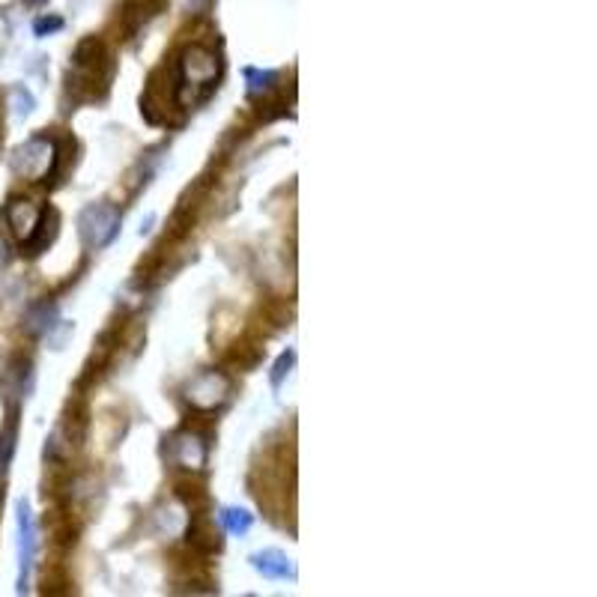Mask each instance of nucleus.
<instances>
[{
    "mask_svg": "<svg viewBox=\"0 0 597 597\" xmlns=\"http://www.w3.org/2000/svg\"><path fill=\"white\" fill-rule=\"evenodd\" d=\"M275 81H278V75H275L272 69H254V66L245 69L248 96H263V93H269V90L275 87Z\"/></svg>",
    "mask_w": 597,
    "mask_h": 597,
    "instance_id": "9b49d317",
    "label": "nucleus"
},
{
    "mask_svg": "<svg viewBox=\"0 0 597 597\" xmlns=\"http://www.w3.org/2000/svg\"><path fill=\"white\" fill-rule=\"evenodd\" d=\"M9 168L15 177H21L27 183H42L57 168V144L45 135H33L12 150Z\"/></svg>",
    "mask_w": 597,
    "mask_h": 597,
    "instance_id": "f03ea898",
    "label": "nucleus"
},
{
    "mask_svg": "<svg viewBox=\"0 0 597 597\" xmlns=\"http://www.w3.org/2000/svg\"><path fill=\"white\" fill-rule=\"evenodd\" d=\"M3 218H6V224H9V230L15 233V239H21V245H24V242H30V236L36 233V227H39V221H42V209H39L33 200L15 198L6 203Z\"/></svg>",
    "mask_w": 597,
    "mask_h": 597,
    "instance_id": "423d86ee",
    "label": "nucleus"
},
{
    "mask_svg": "<svg viewBox=\"0 0 597 597\" xmlns=\"http://www.w3.org/2000/svg\"><path fill=\"white\" fill-rule=\"evenodd\" d=\"M60 27V18H42V21H36V36H45L48 30H57Z\"/></svg>",
    "mask_w": 597,
    "mask_h": 597,
    "instance_id": "4468645a",
    "label": "nucleus"
},
{
    "mask_svg": "<svg viewBox=\"0 0 597 597\" xmlns=\"http://www.w3.org/2000/svg\"><path fill=\"white\" fill-rule=\"evenodd\" d=\"M218 517H221L224 532H230V535H236V538L248 535V532H251V523H254V517H251L245 508H224Z\"/></svg>",
    "mask_w": 597,
    "mask_h": 597,
    "instance_id": "9d476101",
    "label": "nucleus"
},
{
    "mask_svg": "<svg viewBox=\"0 0 597 597\" xmlns=\"http://www.w3.org/2000/svg\"><path fill=\"white\" fill-rule=\"evenodd\" d=\"M6 260H9V248H6V242L0 239V266H6Z\"/></svg>",
    "mask_w": 597,
    "mask_h": 597,
    "instance_id": "2eb2a0df",
    "label": "nucleus"
},
{
    "mask_svg": "<svg viewBox=\"0 0 597 597\" xmlns=\"http://www.w3.org/2000/svg\"><path fill=\"white\" fill-rule=\"evenodd\" d=\"M293 362H296V353H293V350H287V353L275 362V368H272V389H281V383H284V377L290 374Z\"/></svg>",
    "mask_w": 597,
    "mask_h": 597,
    "instance_id": "f8f14e48",
    "label": "nucleus"
},
{
    "mask_svg": "<svg viewBox=\"0 0 597 597\" xmlns=\"http://www.w3.org/2000/svg\"><path fill=\"white\" fill-rule=\"evenodd\" d=\"M30 3H39V0H30Z\"/></svg>",
    "mask_w": 597,
    "mask_h": 597,
    "instance_id": "dca6fc26",
    "label": "nucleus"
},
{
    "mask_svg": "<svg viewBox=\"0 0 597 597\" xmlns=\"http://www.w3.org/2000/svg\"><path fill=\"white\" fill-rule=\"evenodd\" d=\"M221 78V60L206 45H189L177 60V102L192 108L203 102Z\"/></svg>",
    "mask_w": 597,
    "mask_h": 597,
    "instance_id": "f257e3e1",
    "label": "nucleus"
},
{
    "mask_svg": "<svg viewBox=\"0 0 597 597\" xmlns=\"http://www.w3.org/2000/svg\"><path fill=\"white\" fill-rule=\"evenodd\" d=\"M36 547H39V538H36L33 511H30L27 502H18V592L21 595L30 586V571H33V562H36Z\"/></svg>",
    "mask_w": 597,
    "mask_h": 597,
    "instance_id": "20e7f679",
    "label": "nucleus"
},
{
    "mask_svg": "<svg viewBox=\"0 0 597 597\" xmlns=\"http://www.w3.org/2000/svg\"><path fill=\"white\" fill-rule=\"evenodd\" d=\"M251 565L269 580H296V565L281 550H263L251 556Z\"/></svg>",
    "mask_w": 597,
    "mask_h": 597,
    "instance_id": "6e6552de",
    "label": "nucleus"
},
{
    "mask_svg": "<svg viewBox=\"0 0 597 597\" xmlns=\"http://www.w3.org/2000/svg\"><path fill=\"white\" fill-rule=\"evenodd\" d=\"M78 230L87 248H108L120 233V209L114 203H90L78 218Z\"/></svg>",
    "mask_w": 597,
    "mask_h": 597,
    "instance_id": "7ed1b4c3",
    "label": "nucleus"
},
{
    "mask_svg": "<svg viewBox=\"0 0 597 597\" xmlns=\"http://www.w3.org/2000/svg\"><path fill=\"white\" fill-rule=\"evenodd\" d=\"M12 451H15V427L0 433V472H6V466L12 460Z\"/></svg>",
    "mask_w": 597,
    "mask_h": 597,
    "instance_id": "ddd939ff",
    "label": "nucleus"
},
{
    "mask_svg": "<svg viewBox=\"0 0 597 597\" xmlns=\"http://www.w3.org/2000/svg\"><path fill=\"white\" fill-rule=\"evenodd\" d=\"M54 236H57V212H54V209H42V221H39L36 233L30 236V242H24L27 254L45 251V248L54 242Z\"/></svg>",
    "mask_w": 597,
    "mask_h": 597,
    "instance_id": "1a4fd4ad",
    "label": "nucleus"
},
{
    "mask_svg": "<svg viewBox=\"0 0 597 597\" xmlns=\"http://www.w3.org/2000/svg\"><path fill=\"white\" fill-rule=\"evenodd\" d=\"M174 460H177V466L198 472L200 466L206 463V442H203V436L192 433V430L180 433L174 439Z\"/></svg>",
    "mask_w": 597,
    "mask_h": 597,
    "instance_id": "0eeeda50",
    "label": "nucleus"
},
{
    "mask_svg": "<svg viewBox=\"0 0 597 597\" xmlns=\"http://www.w3.org/2000/svg\"><path fill=\"white\" fill-rule=\"evenodd\" d=\"M227 398H230V380L221 371H203L186 386V400L198 412H212Z\"/></svg>",
    "mask_w": 597,
    "mask_h": 597,
    "instance_id": "39448f33",
    "label": "nucleus"
}]
</instances>
